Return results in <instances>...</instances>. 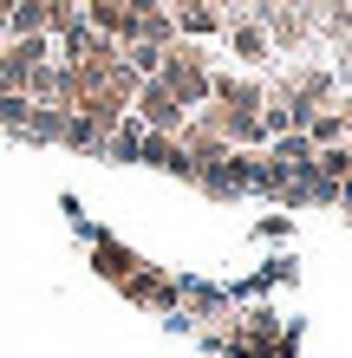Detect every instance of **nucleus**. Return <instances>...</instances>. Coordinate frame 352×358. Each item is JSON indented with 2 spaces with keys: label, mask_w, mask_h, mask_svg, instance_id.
I'll return each mask as SVG.
<instances>
[{
  "label": "nucleus",
  "mask_w": 352,
  "mask_h": 358,
  "mask_svg": "<svg viewBox=\"0 0 352 358\" xmlns=\"http://www.w3.org/2000/svg\"><path fill=\"white\" fill-rule=\"evenodd\" d=\"M157 78L170 85V98H202V92H209V78H202V59H196V46H176V52H170V66H157Z\"/></svg>",
  "instance_id": "1"
},
{
  "label": "nucleus",
  "mask_w": 352,
  "mask_h": 358,
  "mask_svg": "<svg viewBox=\"0 0 352 358\" xmlns=\"http://www.w3.org/2000/svg\"><path fill=\"white\" fill-rule=\"evenodd\" d=\"M137 111H143V124H150V131H183V98H170V85H163V78H143Z\"/></svg>",
  "instance_id": "2"
},
{
  "label": "nucleus",
  "mask_w": 352,
  "mask_h": 358,
  "mask_svg": "<svg viewBox=\"0 0 352 358\" xmlns=\"http://www.w3.org/2000/svg\"><path fill=\"white\" fill-rule=\"evenodd\" d=\"M274 163H281V170H307V163H314V137H307V131H287L281 143H274Z\"/></svg>",
  "instance_id": "3"
},
{
  "label": "nucleus",
  "mask_w": 352,
  "mask_h": 358,
  "mask_svg": "<svg viewBox=\"0 0 352 358\" xmlns=\"http://www.w3.org/2000/svg\"><path fill=\"white\" fill-rule=\"evenodd\" d=\"M352 131V111L346 117H307V137H314V150H326V143H339Z\"/></svg>",
  "instance_id": "4"
},
{
  "label": "nucleus",
  "mask_w": 352,
  "mask_h": 358,
  "mask_svg": "<svg viewBox=\"0 0 352 358\" xmlns=\"http://www.w3.org/2000/svg\"><path fill=\"white\" fill-rule=\"evenodd\" d=\"M209 20H216V13L202 7V0H190V7H183V27H196V33H202V27H209Z\"/></svg>",
  "instance_id": "5"
},
{
  "label": "nucleus",
  "mask_w": 352,
  "mask_h": 358,
  "mask_svg": "<svg viewBox=\"0 0 352 358\" xmlns=\"http://www.w3.org/2000/svg\"><path fill=\"white\" fill-rule=\"evenodd\" d=\"M7 13H13V0H0V33H7Z\"/></svg>",
  "instance_id": "6"
}]
</instances>
